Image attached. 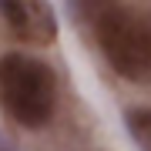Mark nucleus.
<instances>
[{
    "instance_id": "f257e3e1",
    "label": "nucleus",
    "mask_w": 151,
    "mask_h": 151,
    "mask_svg": "<svg viewBox=\"0 0 151 151\" xmlns=\"http://www.w3.org/2000/svg\"><path fill=\"white\" fill-rule=\"evenodd\" d=\"M101 54L121 77L134 84H151V17L124 7L121 0L108 7L91 27Z\"/></svg>"
},
{
    "instance_id": "f03ea898",
    "label": "nucleus",
    "mask_w": 151,
    "mask_h": 151,
    "mask_svg": "<svg viewBox=\"0 0 151 151\" xmlns=\"http://www.w3.org/2000/svg\"><path fill=\"white\" fill-rule=\"evenodd\" d=\"M54 70L30 54L0 57V104L20 128H44L54 114Z\"/></svg>"
},
{
    "instance_id": "7ed1b4c3",
    "label": "nucleus",
    "mask_w": 151,
    "mask_h": 151,
    "mask_svg": "<svg viewBox=\"0 0 151 151\" xmlns=\"http://www.w3.org/2000/svg\"><path fill=\"white\" fill-rule=\"evenodd\" d=\"M0 14L7 27L24 40L50 44L57 37V17L47 0H0Z\"/></svg>"
},
{
    "instance_id": "20e7f679",
    "label": "nucleus",
    "mask_w": 151,
    "mask_h": 151,
    "mask_svg": "<svg viewBox=\"0 0 151 151\" xmlns=\"http://www.w3.org/2000/svg\"><path fill=\"white\" fill-rule=\"evenodd\" d=\"M124 124H128V134L134 138L138 151H151V108H134L124 114Z\"/></svg>"
},
{
    "instance_id": "39448f33",
    "label": "nucleus",
    "mask_w": 151,
    "mask_h": 151,
    "mask_svg": "<svg viewBox=\"0 0 151 151\" xmlns=\"http://www.w3.org/2000/svg\"><path fill=\"white\" fill-rule=\"evenodd\" d=\"M118 0H70V10H74L77 24H81L84 30H91L97 24V17H101L108 7H114Z\"/></svg>"
},
{
    "instance_id": "423d86ee",
    "label": "nucleus",
    "mask_w": 151,
    "mask_h": 151,
    "mask_svg": "<svg viewBox=\"0 0 151 151\" xmlns=\"http://www.w3.org/2000/svg\"><path fill=\"white\" fill-rule=\"evenodd\" d=\"M0 151H17V148H14V145H10V141H7L4 134H0Z\"/></svg>"
}]
</instances>
